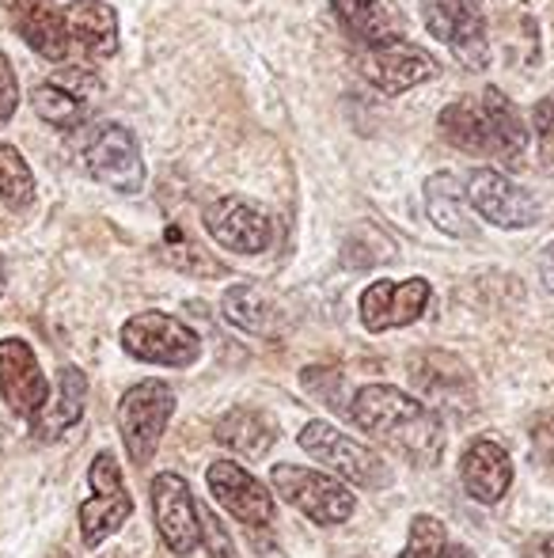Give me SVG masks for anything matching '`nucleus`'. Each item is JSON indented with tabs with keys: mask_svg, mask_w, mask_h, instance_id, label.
I'll list each match as a JSON object with an SVG mask.
<instances>
[{
	"mask_svg": "<svg viewBox=\"0 0 554 558\" xmlns=\"http://www.w3.org/2000/svg\"><path fill=\"white\" fill-rule=\"evenodd\" d=\"M30 107H35L42 122L58 125V130H73V125H81L84 118H88V104L76 99L73 92H65L58 81L38 84V88L30 92Z\"/></svg>",
	"mask_w": 554,
	"mask_h": 558,
	"instance_id": "26",
	"label": "nucleus"
},
{
	"mask_svg": "<svg viewBox=\"0 0 554 558\" xmlns=\"http://www.w3.org/2000/svg\"><path fill=\"white\" fill-rule=\"evenodd\" d=\"M543 555H547V558H554V536H547V539H543Z\"/></svg>",
	"mask_w": 554,
	"mask_h": 558,
	"instance_id": "36",
	"label": "nucleus"
},
{
	"mask_svg": "<svg viewBox=\"0 0 554 558\" xmlns=\"http://www.w3.org/2000/svg\"><path fill=\"white\" fill-rule=\"evenodd\" d=\"M426 214L452 240H471L475 235V214L471 202H467V186L452 171H436V175L426 179Z\"/></svg>",
	"mask_w": 554,
	"mask_h": 558,
	"instance_id": "22",
	"label": "nucleus"
},
{
	"mask_svg": "<svg viewBox=\"0 0 554 558\" xmlns=\"http://www.w3.org/2000/svg\"><path fill=\"white\" fill-rule=\"evenodd\" d=\"M421 23L471 73L490 65L487 0H421Z\"/></svg>",
	"mask_w": 554,
	"mask_h": 558,
	"instance_id": "5",
	"label": "nucleus"
},
{
	"mask_svg": "<svg viewBox=\"0 0 554 558\" xmlns=\"http://www.w3.org/2000/svg\"><path fill=\"white\" fill-rule=\"evenodd\" d=\"M441 558H479L471 551V547H464V544H444V555Z\"/></svg>",
	"mask_w": 554,
	"mask_h": 558,
	"instance_id": "34",
	"label": "nucleus"
},
{
	"mask_svg": "<svg viewBox=\"0 0 554 558\" xmlns=\"http://www.w3.org/2000/svg\"><path fill=\"white\" fill-rule=\"evenodd\" d=\"M436 125H441V137L459 153L494 156L509 168L525 163L528 125L502 88H482V96L456 99L444 107Z\"/></svg>",
	"mask_w": 554,
	"mask_h": 558,
	"instance_id": "2",
	"label": "nucleus"
},
{
	"mask_svg": "<svg viewBox=\"0 0 554 558\" xmlns=\"http://www.w3.org/2000/svg\"><path fill=\"white\" fill-rule=\"evenodd\" d=\"M65 23H69V38H73L84 53H91V58L107 61L122 50L119 12H114L107 0H69Z\"/></svg>",
	"mask_w": 554,
	"mask_h": 558,
	"instance_id": "21",
	"label": "nucleus"
},
{
	"mask_svg": "<svg viewBox=\"0 0 554 558\" xmlns=\"http://www.w3.org/2000/svg\"><path fill=\"white\" fill-rule=\"evenodd\" d=\"M532 125H535V153H540V168L554 175V96L540 99L532 107Z\"/></svg>",
	"mask_w": 554,
	"mask_h": 558,
	"instance_id": "29",
	"label": "nucleus"
},
{
	"mask_svg": "<svg viewBox=\"0 0 554 558\" xmlns=\"http://www.w3.org/2000/svg\"><path fill=\"white\" fill-rule=\"evenodd\" d=\"M163 258H168L175 270L194 274V278H224V266L217 263L209 251H201L194 240H186L178 228H168V240H163Z\"/></svg>",
	"mask_w": 554,
	"mask_h": 558,
	"instance_id": "27",
	"label": "nucleus"
},
{
	"mask_svg": "<svg viewBox=\"0 0 554 558\" xmlns=\"http://www.w3.org/2000/svg\"><path fill=\"white\" fill-rule=\"evenodd\" d=\"M349 418L361 434L377 437L403 460L418 468H433L444 452V429L429 403L399 391L395 384H369L349 403Z\"/></svg>",
	"mask_w": 554,
	"mask_h": 558,
	"instance_id": "1",
	"label": "nucleus"
},
{
	"mask_svg": "<svg viewBox=\"0 0 554 558\" xmlns=\"http://www.w3.org/2000/svg\"><path fill=\"white\" fill-rule=\"evenodd\" d=\"M459 478H464V490L479 506H497L513 486L509 452L497 441H490V437H479V441H471L464 448V456H459Z\"/></svg>",
	"mask_w": 554,
	"mask_h": 558,
	"instance_id": "19",
	"label": "nucleus"
},
{
	"mask_svg": "<svg viewBox=\"0 0 554 558\" xmlns=\"http://www.w3.org/2000/svg\"><path fill=\"white\" fill-rule=\"evenodd\" d=\"M221 312L232 327L255 338H274L281 335V312L274 296L259 286H232L221 296Z\"/></svg>",
	"mask_w": 554,
	"mask_h": 558,
	"instance_id": "23",
	"label": "nucleus"
},
{
	"mask_svg": "<svg viewBox=\"0 0 554 558\" xmlns=\"http://www.w3.org/2000/svg\"><path fill=\"white\" fill-rule=\"evenodd\" d=\"M354 69L372 84V88L384 92V96H403V92H410V88H418V84L441 76V61H436L429 50H421V46L407 43V38L387 43V46L357 50Z\"/></svg>",
	"mask_w": 554,
	"mask_h": 558,
	"instance_id": "11",
	"label": "nucleus"
},
{
	"mask_svg": "<svg viewBox=\"0 0 554 558\" xmlns=\"http://www.w3.org/2000/svg\"><path fill=\"white\" fill-rule=\"evenodd\" d=\"M171 414H175V391L163 380H140L119 399V437L137 468L156 456Z\"/></svg>",
	"mask_w": 554,
	"mask_h": 558,
	"instance_id": "7",
	"label": "nucleus"
},
{
	"mask_svg": "<svg viewBox=\"0 0 554 558\" xmlns=\"http://www.w3.org/2000/svg\"><path fill=\"white\" fill-rule=\"evenodd\" d=\"M444 555V524L429 513H418L410 521V536L395 558H441Z\"/></svg>",
	"mask_w": 554,
	"mask_h": 558,
	"instance_id": "28",
	"label": "nucleus"
},
{
	"mask_svg": "<svg viewBox=\"0 0 554 558\" xmlns=\"http://www.w3.org/2000/svg\"><path fill=\"white\" fill-rule=\"evenodd\" d=\"M429 296H433V289H429L426 278H407V281L380 278V281H372V286L361 293L365 331L384 335V331H395V327H410L415 319L426 316Z\"/></svg>",
	"mask_w": 554,
	"mask_h": 558,
	"instance_id": "15",
	"label": "nucleus"
},
{
	"mask_svg": "<svg viewBox=\"0 0 554 558\" xmlns=\"http://www.w3.org/2000/svg\"><path fill=\"white\" fill-rule=\"evenodd\" d=\"M122 350L145 365L186 368L201 357V338L194 327H186L168 312H137L122 327Z\"/></svg>",
	"mask_w": 554,
	"mask_h": 558,
	"instance_id": "8",
	"label": "nucleus"
},
{
	"mask_svg": "<svg viewBox=\"0 0 554 558\" xmlns=\"http://www.w3.org/2000/svg\"><path fill=\"white\" fill-rule=\"evenodd\" d=\"M12 31L46 61H65L73 50L69 38L65 8H58L53 0H0Z\"/></svg>",
	"mask_w": 554,
	"mask_h": 558,
	"instance_id": "17",
	"label": "nucleus"
},
{
	"mask_svg": "<svg viewBox=\"0 0 554 558\" xmlns=\"http://www.w3.org/2000/svg\"><path fill=\"white\" fill-rule=\"evenodd\" d=\"M540 274H543V286L554 293V243L551 247H543V255H540Z\"/></svg>",
	"mask_w": 554,
	"mask_h": 558,
	"instance_id": "33",
	"label": "nucleus"
},
{
	"mask_svg": "<svg viewBox=\"0 0 554 558\" xmlns=\"http://www.w3.org/2000/svg\"><path fill=\"white\" fill-rule=\"evenodd\" d=\"M4 286H8V270H4V258H0V296H4Z\"/></svg>",
	"mask_w": 554,
	"mask_h": 558,
	"instance_id": "35",
	"label": "nucleus"
},
{
	"mask_svg": "<svg viewBox=\"0 0 554 558\" xmlns=\"http://www.w3.org/2000/svg\"><path fill=\"white\" fill-rule=\"evenodd\" d=\"M88 483H91V498L81 506V539L84 547L96 551L99 544H107L130 521L134 498H130L126 478H122V463L114 452H99L91 460Z\"/></svg>",
	"mask_w": 554,
	"mask_h": 558,
	"instance_id": "9",
	"label": "nucleus"
},
{
	"mask_svg": "<svg viewBox=\"0 0 554 558\" xmlns=\"http://www.w3.org/2000/svg\"><path fill=\"white\" fill-rule=\"evenodd\" d=\"M84 407H88V376H84L81 365H61L50 399L30 418V434L38 441H58L65 429H73L84 418Z\"/></svg>",
	"mask_w": 554,
	"mask_h": 558,
	"instance_id": "20",
	"label": "nucleus"
},
{
	"mask_svg": "<svg viewBox=\"0 0 554 558\" xmlns=\"http://www.w3.org/2000/svg\"><path fill=\"white\" fill-rule=\"evenodd\" d=\"M274 422L267 414L251 411V407H236L217 422V441L229 445L232 452L247 456V460H262L274 448Z\"/></svg>",
	"mask_w": 554,
	"mask_h": 558,
	"instance_id": "24",
	"label": "nucleus"
},
{
	"mask_svg": "<svg viewBox=\"0 0 554 558\" xmlns=\"http://www.w3.org/2000/svg\"><path fill=\"white\" fill-rule=\"evenodd\" d=\"M152 521L171 555H194L201 547V509L190 483L175 471H160L152 478Z\"/></svg>",
	"mask_w": 554,
	"mask_h": 558,
	"instance_id": "12",
	"label": "nucleus"
},
{
	"mask_svg": "<svg viewBox=\"0 0 554 558\" xmlns=\"http://www.w3.org/2000/svg\"><path fill=\"white\" fill-rule=\"evenodd\" d=\"M46 558H73V555H69V551H50Z\"/></svg>",
	"mask_w": 554,
	"mask_h": 558,
	"instance_id": "37",
	"label": "nucleus"
},
{
	"mask_svg": "<svg viewBox=\"0 0 554 558\" xmlns=\"http://www.w3.org/2000/svg\"><path fill=\"white\" fill-rule=\"evenodd\" d=\"M532 452L547 471H554V414H543L532 426Z\"/></svg>",
	"mask_w": 554,
	"mask_h": 558,
	"instance_id": "32",
	"label": "nucleus"
},
{
	"mask_svg": "<svg viewBox=\"0 0 554 558\" xmlns=\"http://www.w3.org/2000/svg\"><path fill=\"white\" fill-rule=\"evenodd\" d=\"M35 194L38 186L23 153L15 145H8V141H0V202L8 209H15V214H23V209L35 206Z\"/></svg>",
	"mask_w": 554,
	"mask_h": 558,
	"instance_id": "25",
	"label": "nucleus"
},
{
	"mask_svg": "<svg viewBox=\"0 0 554 558\" xmlns=\"http://www.w3.org/2000/svg\"><path fill=\"white\" fill-rule=\"evenodd\" d=\"M270 494H278L285 506H293L311 524H346L357 509V498L342 478L331 471L300 468V463H270Z\"/></svg>",
	"mask_w": 554,
	"mask_h": 558,
	"instance_id": "3",
	"label": "nucleus"
},
{
	"mask_svg": "<svg viewBox=\"0 0 554 558\" xmlns=\"http://www.w3.org/2000/svg\"><path fill=\"white\" fill-rule=\"evenodd\" d=\"M331 12L361 50L407 38V12L395 0H331Z\"/></svg>",
	"mask_w": 554,
	"mask_h": 558,
	"instance_id": "18",
	"label": "nucleus"
},
{
	"mask_svg": "<svg viewBox=\"0 0 554 558\" xmlns=\"http://www.w3.org/2000/svg\"><path fill=\"white\" fill-rule=\"evenodd\" d=\"M0 396L20 418H35L50 399V380L23 338H0Z\"/></svg>",
	"mask_w": 554,
	"mask_h": 558,
	"instance_id": "16",
	"label": "nucleus"
},
{
	"mask_svg": "<svg viewBox=\"0 0 554 558\" xmlns=\"http://www.w3.org/2000/svg\"><path fill=\"white\" fill-rule=\"evenodd\" d=\"M15 107H20V76H15L12 58L0 50V125L12 122Z\"/></svg>",
	"mask_w": 554,
	"mask_h": 558,
	"instance_id": "31",
	"label": "nucleus"
},
{
	"mask_svg": "<svg viewBox=\"0 0 554 558\" xmlns=\"http://www.w3.org/2000/svg\"><path fill=\"white\" fill-rule=\"evenodd\" d=\"M84 168L96 183L119 194H140L148 183L137 133L122 122H96L84 141Z\"/></svg>",
	"mask_w": 554,
	"mask_h": 558,
	"instance_id": "6",
	"label": "nucleus"
},
{
	"mask_svg": "<svg viewBox=\"0 0 554 558\" xmlns=\"http://www.w3.org/2000/svg\"><path fill=\"white\" fill-rule=\"evenodd\" d=\"M50 81H58L65 92H73L76 99H84V104L91 107V99L103 96V81H99L96 73H88V69H61V73H53Z\"/></svg>",
	"mask_w": 554,
	"mask_h": 558,
	"instance_id": "30",
	"label": "nucleus"
},
{
	"mask_svg": "<svg viewBox=\"0 0 554 558\" xmlns=\"http://www.w3.org/2000/svg\"><path fill=\"white\" fill-rule=\"evenodd\" d=\"M206 483L217 506L229 509L239 524H247V529H267V524H274V513H278L274 494H270V486L262 483V478H255L244 463H236V460L209 463Z\"/></svg>",
	"mask_w": 554,
	"mask_h": 558,
	"instance_id": "14",
	"label": "nucleus"
},
{
	"mask_svg": "<svg viewBox=\"0 0 554 558\" xmlns=\"http://www.w3.org/2000/svg\"><path fill=\"white\" fill-rule=\"evenodd\" d=\"M209 240L232 255H262L274 243V221L251 198H217L201 214Z\"/></svg>",
	"mask_w": 554,
	"mask_h": 558,
	"instance_id": "13",
	"label": "nucleus"
},
{
	"mask_svg": "<svg viewBox=\"0 0 554 558\" xmlns=\"http://www.w3.org/2000/svg\"><path fill=\"white\" fill-rule=\"evenodd\" d=\"M467 202H471V214H479L482 221L505 232H520V228H532L540 221V202L528 186H520L517 179H509L497 168H479L467 175Z\"/></svg>",
	"mask_w": 554,
	"mask_h": 558,
	"instance_id": "10",
	"label": "nucleus"
},
{
	"mask_svg": "<svg viewBox=\"0 0 554 558\" xmlns=\"http://www.w3.org/2000/svg\"><path fill=\"white\" fill-rule=\"evenodd\" d=\"M296 441H300V448L311 456V460L323 463V468L331 471L334 478H342V483L365 486V490H384V486L392 483V463H387L380 452H372L365 441L342 434V429L331 426V422H308Z\"/></svg>",
	"mask_w": 554,
	"mask_h": 558,
	"instance_id": "4",
	"label": "nucleus"
}]
</instances>
